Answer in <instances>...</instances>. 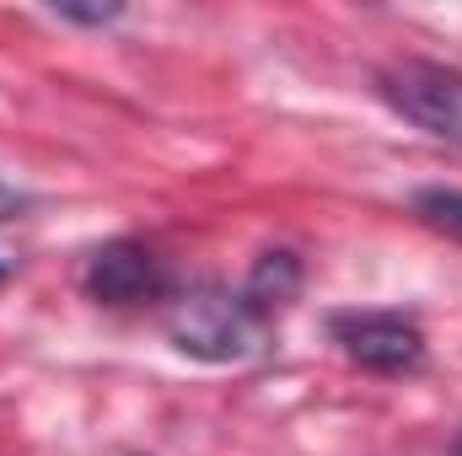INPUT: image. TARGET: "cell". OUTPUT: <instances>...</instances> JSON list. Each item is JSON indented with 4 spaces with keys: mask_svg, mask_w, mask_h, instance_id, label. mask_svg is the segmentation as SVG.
<instances>
[{
    "mask_svg": "<svg viewBox=\"0 0 462 456\" xmlns=\"http://www.w3.org/2000/svg\"><path fill=\"white\" fill-rule=\"evenodd\" d=\"M162 263L151 258V247L118 236L103 242L92 258H87V296L103 301V306H140V301H156L162 296Z\"/></svg>",
    "mask_w": 462,
    "mask_h": 456,
    "instance_id": "277c9868",
    "label": "cell"
},
{
    "mask_svg": "<svg viewBox=\"0 0 462 456\" xmlns=\"http://www.w3.org/2000/svg\"><path fill=\"white\" fill-rule=\"evenodd\" d=\"M328 339L345 349L355 365L382 370V376H409L425 365V333L403 312H334Z\"/></svg>",
    "mask_w": 462,
    "mask_h": 456,
    "instance_id": "3957f363",
    "label": "cell"
},
{
    "mask_svg": "<svg viewBox=\"0 0 462 456\" xmlns=\"http://www.w3.org/2000/svg\"><path fill=\"white\" fill-rule=\"evenodd\" d=\"M60 22H76V27H108L124 16V5H54Z\"/></svg>",
    "mask_w": 462,
    "mask_h": 456,
    "instance_id": "52a82bcc",
    "label": "cell"
},
{
    "mask_svg": "<svg viewBox=\"0 0 462 456\" xmlns=\"http://www.w3.org/2000/svg\"><path fill=\"white\" fill-rule=\"evenodd\" d=\"M167 339L178 354L205 360V365H236L247 354L263 349V317L242 301V290L231 296L221 285H194L172 301L167 312Z\"/></svg>",
    "mask_w": 462,
    "mask_h": 456,
    "instance_id": "6da1fadb",
    "label": "cell"
},
{
    "mask_svg": "<svg viewBox=\"0 0 462 456\" xmlns=\"http://www.w3.org/2000/svg\"><path fill=\"white\" fill-rule=\"evenodd\" d=\"M296 290H301V263H296V252H263V258L253 263L247 285H242V301L269 323V312L291 306Z\"/></svg>",
    "mask_w": 462,
    "mask_h": 456,
    "instance_id": "5b68a950",
    "label": "cell"
},
{
    "mask_svg": "<svg viewBox=\"0 0 462 456\" xmlns=\"http://www.w3.org/2000/svg\"><path fill=\"white\" fill-rule=\"evenodd\" d=\"M457 456H462V446H457Z\"/></svg>",
    "mask_w": 462,
    "mask_h": 456,
    "instance_id": "9c48e42d",
    "label": "cell"
},
{
    "mask_svg": "<svg viewBox=\"0 0 462 456\" xmlns=\"http://www.w3.org/2000/svg\"><path fill=\"white\" fill-rule=\"evenodd\" d=\"M0 274H5V269H0Z\"/></svg>",
    "mask_w": 462,
    "mask_h": 456,
    "instance_id": "30bf717a",
    "label": "cell"
},
{
    "mask_svg": "<svg viewBox=\"0 0 462 456\" xmlns=\"http://www.w3.org/2000/svg\"><path fill=\"white\" fill-rule=\"evenodd\" d=\"M22 205H27V199H22L16 188H5V183H0V221H11V215H16Z\"/></svg>",
    "mask_w": 462,
    "mask_h": 456,
    "instance_id": "ba28073f",
    "label": "cell"
},
{
    "mask_svg": "<svg viewBox=\"0 0 462 456\" xmlns=\"http://www.w3.org/2000/svg\"><path fill=\"white\" fill-rule=\"evenodd\" d=\"M414 210H420L436 231H447V236L462 242V194L457 188H420V194H414Z\"/></svg>",
    "mask_w": 462,
    "mask_h": 456,
    "instance_id": "8992f818",
    "label": "cell"
},
{
    "mask_svg": "<svg viewBox=\"0 0 462 456\" xmlns=\"http://www.w3.org/2000/svg\"><path fill=\"white\" fill-rule=\"evenodd\" d=\"M376 92L387 97L393 114L420 123L425 134L462 145V70L436 65V59H403L376 76Z\"/></svg>",
    "mask_w": 462,
    "mask_h": 456,
    "instance_id": "7a4b0ae2",
    "label": "cell"
}]
</instances>
